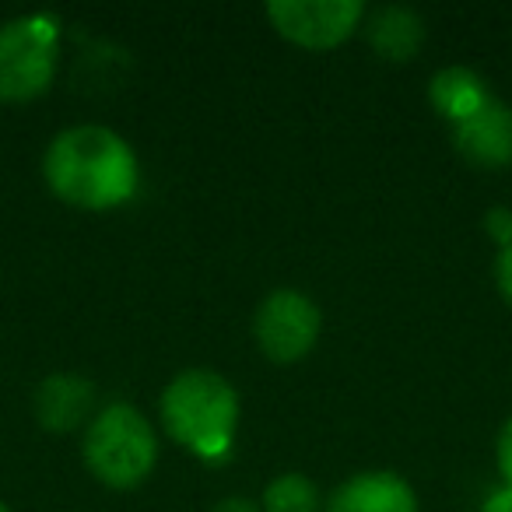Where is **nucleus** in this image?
I'll return each instance as SVG.
<instances>
[{
	"label": "nucleus",
	"instance_id": "4",
	"mask_svg": "<svg viewBox=\"0 0 512 512\" xmlns=\"http://www.w3.org/2000/svg\"><path fill=\"white\" fill-rule=\"evenodd\" d=\"M60 22L25 15L0 25V102H32L50 92L57 78Z\"/></svg>",
	"mask_w": 512,
	"mask_h": 512
},
{
	"label": "nucleus",
	"instance_id": "16",
	"mask_svg": "<svg viewBox=\"0 0 512 512\" xmlns=\"http://www.w3.org/2000/svg\"><path fill=\"white\" fill-rule=\"evenodd\" d=\"M481 512H512V488L509 484H498L495 491H488Z\"/></svg>",
	"mask_w": 512,
	"mask_h": 512
},
{
	"label": "nucleus",
	"instance_id": "15",
	"mask_svg": "<svg viewBox=\"0 0 512 512\" xmlns=\"http://www.w3.org/2000/svg\"><path fill=\"white\" fill-rule=\"evenodd\" d=\"M488 232L495 235L498 249L509 246V242H512V211H505V207H495V211L488 214Z\"/></svg>",
	"mask_w": 512,
	"mask_h": 512
},
{
	"label": "nucleus",
	"instance_id": "3",
	"mask_svg": "<svg viewBox=\"0 0 512 512\" xmlns=\"http://www.w3.org/2000/svg\"><path fill=\"white\" fill-rule=\"evenodd\" d=\"M81 456L106 488L130 491L151 477L158 463V435L134 404H109L88 421Z\"/></svg>",
	"mask_w": 512,
	"mask_h": 512
},
{
	"label": "nucleus",
	"instance_id": "10",
	"mask_svg": "<svg viewBox=\"0 0 512 512\" xmlns=\"http://www.w3.org/2000/svg\"><path fill=\"white\" fill-rule=\"evenodd\" d=\"M365 22H369L365 25V39L383 60H411L425 43L421 15L411 8H400V4L365 11Z\"/></svg>",
	"mask_w": 512,
	"mask_h": 512
},
{
	"label": "nucleus",
	"instance_id": "7",
	"mask_svg": "<svg viewBox=\"0 0 512 512\" xmlns=\"http://www.w3.org/2000/svg\"><path fill=\"white\" fill-rule=\"evenodd\" d=\"M453 144L467 162L502 169L512 162V109L498 95L477 106L467 120L453 123Z\"/></svg>",
	"mask_w": 512,
	"mask_h": 512
},
{
	"label": "nucleus",
	"instance_id": "2",
	"mask_svg": "<svg viewBox=\"0 0 512 512\" xmlns=\"http://www.w3.org/2000/svg\"><path fill=\"white\" fill-rule=\"evenodd\" d=\"M158 414L183 449L200 460H225L239 428V393L211 369H186L162 390Z\"/></svg>",
	"mask_w": 512,
	"mask_h": 512
},
{
	"label": "nucleus",
	"instance_id": "1",
	"mask_svg": "<svg viewBox=\"0 0 512 512\" xmlns=\"http://www.w3.org/2000/svg\"><path fill=\"white\" fill-rule=\"evenodd\" d=\"M43 176L53 197L81 211H113L134 200L141 186L137 155L113 127L78 123L60 130L43 155Z\"/></svg>",
	"mask_w": 512,
	"mask_h": 512
},
{
	"label": "nucleus",
	"instance_id": "5",
	"mask_svg": "<svg viewBox=\"0 0 512 512\" xmlns=\"http://www.w3.org/2000/svg\"><path fill=\"white\" fill-rule=\"evenodd\" d=\"M320 306L306 292L278 288L253 316V341L274 365H295L320 341Z\"/></svg>",
	"mask_w": 512,
	"mask_h": 512
},
{
	"label": "nucleus",
	"instance_id": "8",
	"mask_svg": "<svg viewBox=\"0 0 512 512\" xmlns=\"http://www.w3.org/2000/svg\"><path fill=\"white\" fill-rule=\"evenodd\" d=\"M323 512H421V502L397 470H365L330 491Z\"/></svg>",
	"mask_w": 512,
	"mask_h": 512
},
{
	"label": "nucleus",
	"instance_id": "13",
	"mask_svg": "<svg viewBox=\"0 0 512 512\" xmlns=\"http://www.w3.org/2000/svg\"><path fill=\"white\" fill-rule=\"evenodd\" d=\"M495 463H498V477H502V484H509V488H512V418L505 421L502 432H498Z\"/></svg>",
	"mask_w": 512,
	"mask_h": 512
},
{
	"label": "nucleus",
	"instance_id": "14",
	"mask_svg": "<svg viewBox=\"0 0 512 512\" xmlns=\"http://www.w3.org/2000/svg\"><path fill=\"white\" fill-rule=\"evenodd\" d=\"M495 285H498V295L512 306V242L498 249V256H495Z\"/></svg>",
	"mask_w": 512,
	"mask_h": 512
},
{
	"label": "nucleus",
	"instance_id": "12",
	"mask_svg": "<svg viewBox=\"0 0 512 512\" xmlns=\"http://www.w3.org/2000/svg\"><path fill=\"white\" fill-rule=\"evenodd\" d=\"M260 509L264 512H323L320 491H316L313 477L299 474H278L271 484L264 488V498H260Z\"/></svg>",
	"mask_w": 512,
	"mask_h": 512
},
{
	"label": "nucleus",
	"instance_id": "18",
	"mask_svg": "<svg viewBox=\"0 0 512 512\" xmlns=\"http://www.w3.org/2000/svg\"><path fill=\"white\" fill-rule=\"evenodd\" d=\"M0 512H11V505H4V502H0Z\"/></svg>",
	"mask_w": 512,
	"mask_h": 512
},
{
	"label": "nucleus",
	"instance_id": "6",
	"mask_svg": "<svg viewBox=\"0 0 512 512\" xmlns=\"http://www.w3.org/2000/svg\"><path fill=\"white\" fill-rule=\"evenodd\" d=\"M362 0H274L267 4L274 32L302 50H334L365 22Z\"/></svg>",
	"mask_w": 512,
	"mask_h": 512
},
{
	"label": "nucleus",
	"instance_id": "11",
	"mask_svg": "<svg viewBox=\"0 0 512 512\" xmlns=\"http://www.w3.org/2000/svg\"><path fill=\"white\" fill-rule=\"evenodd\" d=\"M428 99L449 123H460L477 106H484L491 99V92L481 81V74H474L470 67H442L432 78V85H428Z\"/></svg>",
	"mask_w": 512,
	"mask_h": 512
},
{
	"label": "nucleus",
	"instance_id": "17",
	"mask_svg": "<svg viewBox=\"0 0 512 512\" xmlns=\"http://www.w3.org/2000/svg\"><path fill=\"white\" fill-rule=\"evenodd\" d=\"M211 512H264L253 498H242V495H232V498H221Z\"/></svg>",
	"mask_w": 512,
	"mask_h": 512
},
{
	"label": "nucleus",
	"instance_id": "9",
	"mask_svg": "<svg viewBox=\"0 0 512 512\" xmlns=\"http://www.w3.org/2000/svg\"><path fill=\"white\" fill-rule=\"evenodd\" d=\"M32 411H36L39 425L46 432H74V428H88L95 418V383L74 372H57L46 376L36 386L32 397Z\"/></svg>",
	"mask_w": 512,
	"mask_h": 512
}]
</instances>
